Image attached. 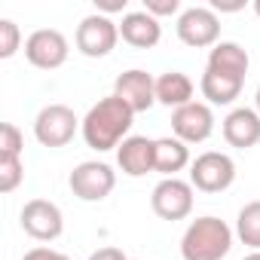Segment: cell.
Listing matches in <instances>:
<instances>
[{
	"instance_id": "5b68a950",
	"label": "cell",
	"mask_w": 260,
	"mask_h": 260,
	"mask_svg": "<svg viewBox=\"0 0 260 260\" xmlns=\"http://www.w3.org/2000/svg\"><path fill=\"white\" fill-rule=\"evenodd\" d=\"M178 37L184 46L193 49H205V46H217L220 40V19L214 10L208 7H190L178 16Z\"/></svg>"
},
{
	"instance_id": "cb8c5ba5",
	"label": "cell",
	"mask_w": 260,
	"mask_h": 260,
	"mask_svg": "<svg viewBox=\"0 0 260 260\" xmlns=\"http://www.w3.org/2000/svg\"><path fill=\"white\" fill-rule=\"evenodd\" d=\"M178 10H181V0H144V13H150L153 19L175 16Z\"/></svg>"
},
{
	"instance_id": "30bf717a",
	"label": "cell",
	"mask_w": 260,
	"mask_h": 260,
	"mask_svg": "<svg viewBox=\"0 0 260 260\" xmlns=\"http://www.w3.org/2000/svg\"><path fill=\"white\" fill-rule=\"evenodd\" d=\"M22 230L37 242H52L64 233L61 208L49 199H31L22 208Z\"/></svg>"
},
{
	"instance_id": "ac0fdd59",
	"label": "cell",
	"mask_w": 260,
	"mask_h": 260,
	"mask_svg": "<svg viewBox=\"0 0 260 260\" xmlns=\"http://www.w3.org/2000/svg\"><path fill=\"white\" fill-rule=\"evenodd\" d=\"M190 162V147L181 138H156V172L162 178H178Z\"/></svg>"
},
{
	"instance_id": "484cf974",
	"label": "cell",
	"mask_w": 260,
	"mask_h": 260,
	"mask_svg": "<svg viewBox=\"0 0 260 260\" xmlns=\"http://www.w3.org/2000/svg\"><path fill=\"white\" fill-rule=\"evenodd\" d=\"M125 4H128V0H95L98 13H101V16H107V19H110V13H122V10H125Z\"/></svg>"
},
{
	"instance_id": "7a4b0ae2",
	"label": "cell",
	"mask_w": 260,
	"mask_h": 260,
	"mask_svg": "<svg viewBox=\"0 0 260 260\" xmlns=\"http://www.w3.org/2000/svg\"><path fill=\"white\" fill-rule=\"evenodd\" d=\"M233 248V230L220 217H196L184 239H181V257L184 260H223Z\"/></svg>"
},
{
	"instance_id": "4316f807",
	"label": "cell",
	"mask_w": 260,
	"mask_h": 260,
	"mask_svg": "<svg viewBox=\"0 0 260 260\" xmlns=\"http://www.w3.org/2000/svg\"><path fill=\"white\" fill-rule=\"evenodd\" d=\"M89 260H128L119 248H113V245H107V248H98L95 254H89Z\"/></svg>"
},
{
	"instance_id": "44dd1931",
	"label": "cell",
	"mask_w": 260,
	"mask_h": 260,
	"mask_svg": "<svg viewBox=\"0 0 260 260\" xmlns=\"http://www.w3.org/2000/svg\"><path fill=\"white\" fill-rule=\"evenodd\" d=\"M22 150H25V135L16 122H4L0 125V156H13V159H22Z\"/></svg>"
},
{
	"instance_id": "8992f818",
	"label": "cell",
	"mask_w": 260,
	"mask_h": 260,
	"mask_svg": "<svg viewBox=\"0 0 260 260\" xmlns=\"http://www.w3.org/2000/svg\"><path fill=\"white\" fill-rule=\"evenodd\" d=\"M119 40V25L101 13L95 16H86L80 25H77V49L86 55V58H104L113 52Z\"/></svg>"
},
{
	"instance_id": "9a60e30c",
	"label": "cell",
	"mask_w": 260,
	"mask_h": 260,
	"mask_svg": "<svg viewBox=\"0 0 260 260\" xmlns=\"http://www.w3.org/2000/svg\"><path fill=\"white\" fill-rule=\"evenodd\" d=\"M119 37L135 49H153L162 40V25L150 13H125L119 22Z\"/></svg>"
},
{
	"instance_id": "ffe728a7",
	"label": "cell",
	"mask_w": 260,
	"mask_h": 260,
	"mask_svg": "<svg viewBox=\"0 0 260 260\" xmlns=\"http://www.w3.org/2000/svg\"><path fill=\"white\" fill-rule=\"evenodd\" d=\"M236 233H239V239H242L248 248L260 251V199L248 202V205L239 211V220H236Z\"/></svg>"
},
{
	"instance_id": "5bb4252c",
	"label": "cell",
	"mask_w": 260,
	"mask_h": 260,
	"mask_svg": "<svg viewBox=\"0 0 260 260\" xmlns=\"http://www.w3.org/2000/svg\"><path fill=\"white\" fill-rule=\"evenodd\" d=\"M223 138L230 147L248 150L254 144H260V113L251 107H236L226 113L223 119Z\"/></svg>"
},
{
	"instance_id": "9c48e42d",
	"label": "cell",
	"mask_w": 260,
	"mask_h": 260,
	"mask_svg": "<svg viewBox=\"0 0 260 260\" xmlns=\"http://www.w3.org/2000/svg\"><path fill=\"white\" fill-rule=\"evenodd\" d=\"M68 37L55 28H40L25 40V58L40 71H55L68 61Z\"/></svg>"
},
{
	"instance_id": "4fadbf2b",
	"label": "cell",
	"mask_w": 260,
	"mask_h": 260,
	"mask_svg": "<svg viewBox=\"0 0 260 260\" xmlns=\"http://www.w3.org/2000/svg\"><path fill=\"white\" fill-rule=\"evenodd\" d=\"M116 162L122 175L128 178H144L147 172H156V141L144 135H132L116 147Z\"/></svg>"
},
{
	"instance_id": "e0dca14e",
	"label": "cell",
	"mask_w": 260,
	"mask_h": 260,
	"mask_svg": "<svg viewBox=\"0 0 260 260\" xmlns=\"http://www.w3.org/2000/svg\"><path fill=\"white\" fill-rule=\"evenodd\" d=\"M156 101L166 107H184L193 101V80L181 71H169L162 77H156Z\"/></svg>"
},
{
	"instance_id": "d4e9b609",
	"label": "cell",
	"mask_w": 260,
	"mask_h": 260,
	"mask_svg": "<svg viewBox=\"0 0 260 260\" xmlns=\"http://www.w3.org/2000/svg\"><path fill=\"white\" fill-rule=\"evenodd\" d=\"M22 260H71L68 254H61V251H52V248H31V251H25V257Z\"/></svg>"
},
{
	"instance_id": "8fae6325",
	"label": "cell",
	"mask_w": 260,
	"mask_h": 260,
	"mask_svg": "<svg viewBox=\"0 0 260 260\" xmlns=\"http://www.w3.org/2000/svg\"><path fill=\"white\" fill-rule=\"evenodd\" d=\"M172 128H175V138H181L184 144H202L214 132V113L208 104L190 101L172 113Z\"/></svg>"
},
{
	"instance_id": "4dcf8cb0",
	"label": "cell",
	"mask_w": 260,
	"mask_h": 260,
	"mask_svg": "<svg viewBox=\"0 0 260 260\" xmlns=\"http://www.w3.org/2000/svg\"><path fill=\"white\" fill-rule=\"evenodd\" d=\"M254 13H257V16H260V0H254Z\"/></svg>"
},
{
	"instance_id": "603a6c76",
	"label": "cell",
	"mask_w": 260,
	"mask_h": 260,
	"mask_svg": "<svg viewBox=\"0 0 260 260\" xmlns=\"http://www.w3.org/2000/svg\"><path fill=\"white\" fill-rule=\"evenodd\" d=\"M22 49V31L13 19H0V58H13Z\"/></svg>"
},
{
	"instance_id": "f1b7e54d",
	"label": "cell",
	"mask_w": 260,
	"mask_h": 260,
	"mask_svg": "<svg viewBox=\"0 0 260 260\" xmlns=\"http://www.w3.org/2000/svg\"><path fill=\"white\" fill-rule=\"evenodd\" d=\"M242 260H260V251H251L248 257H242Z\"/></svg>"
},
{
	"instance_id": "6da1fadb",
	"label": "cell",
	"mask_w": 260,
	"mask_h": 260,
	"mask_svg": "<svg viewBox=\"0 0 260 260\" xmlns=\"http://www.w3.org/2000/svg\"><path fill=\"white\" fill-rule=\"evenodd\" d=\"M132 119H135V110L128 107L119 95H107L101 98L95 107H89V113L83 116V141L104 153V150H113L125 141L128 128H132Z\"/></svg>"
},
{
	"instance_id": "1f68e13d",
	"label": "cell",
	"mask_w": 260,
	"mask_h": 260,
	"mask_svg": "<svg viewBox=\"0 0 260 260\" xmlns=\"http://www.w3.org/2000/svg\"><path fill=\"white\" fill-rule=\"evenodd\" d=\"M128 260H132V257H128Z\"/></svg>"
},
{
	"instance_id": "83f0119b",
	"label": "cell",
	"mask_w": 260,
	"mask_h": 260,
	"mask_svg": "<svg viewBox=\"0 0 260 260\" xmlns=\"http://www.w3.org/2000/svg\"><path fill=\"white\" fill-rule=\"evenodd\" d=\"M211 10H217V13H239V10H245V0H236V4H220V0H211Z\"/></svg>"
},
{
	"instance_id": "f546056e",
	"label": "cell",
	"mask_w": 260,
	"mask_h": 260,
	"mask_svg": "<svg viewBox=\"0 0 260 260\" xmlns=\"http://www.w3.org/2000/svg\"><path fill=\"white\" fill-rule=\"evenodd\" d=\"M254 101H257V113H260V86H257V95H254Z\"/></svg>"
},
{
	"instance_id": "ba28073f",
	"label": "cell",
	"mask_w": 260,
	"mask_h": 260,
	"mask_svg": "<svg viewBox=\"0 0 260 260\" xmlns=\"http://www.w3.org/2000/svg\"><path fill=\"white\" fill-rule=\"evenodd\" d=\"M150 205L162 220H184L193 211V184L181 178H162L153 187Z\"/></svg>"
},
{
	"instance_id": "d6986e66",
	"label": "cell",
	"mask_w": 260,
	"mask_h": 260,
	"mask_svg": "<svg viewBox=\"0 0 260 260\" xmlns=\"http://www.w3.org/2000/svg\"><path fill=\"white\" fill-rule=\"evenodd\" d=\"M242 86H245V80H236V77H226V74H217V71H208V68H205L202 83H199L208 104H233L242 95Z\"/></svg>"
},
{
	"instance_id": "3957f363",
	"label": "cell",
	"mask_w": 260,
	"mask_h": 260,
	"mask_svg": "<svg viewBox=\"0 0 260 260\" xmlns=\"http://www.w3.org/2000/svg\"><path fill=\"white\" fill-rule=\"evenodd\" d=\"M77 125L83 122L77 119V113L68 104H46L34 119V138L43 147H64L74 141Z\"/></svg>"
},
{
	"instance_id": "7c38bea8",
	"label": "cell",
	"mask_w": 260,
	"mask_h": 260,
	"mask_svg": "<svg viewBox=\"0 0 260 260\" xmlns=\"http://www.w3.org/2000/svg\"><path fill=\"white\" fill-rule=\"evenodd\" d=\"M113 95H119L135 113H144V110H150L156 104V80L147 71L132 68V71H125V74L116 77Z\"/></svg>"
},
{
	"instance_id": "7402d4cb",
	"label": "cell",
	"mask_w": 260,
	"mask_h": 260,
	"mask_svg": "<svg viewBox=\"0 0 260 260\" xmlns=\"http://www.w3.org/2000/svg\"><path fill=\"white\" fill-rule=\"evenodd\" d=\"M22 181H25V166H22V159L0 156V193H13Z\"/></svg>"
},
{
	"instance_id": "277c9868",
	"label": "cell",
	"mask_w": 260,
	"mask_h": 260,
	"mask_svg": "<svg viewBox=\"0 0 260 260\" xmlns=\"http://www.w3.org/2000/svg\"><path fill=\"white\" fill-rule=\"evenodd\" d=\"M233 181H236V162L226 153L208 150L196 156L190 166V184L202 193H223L226 187H233Z\"/></svg>"
},
{
	"instance_id": "2e32d148",
	"label": "cell",
	"mask_w": 260,
	"mask_h": 260,
	"mask_svg": "<svg viewBox=\"0 0 260 260\" xmlns=\"http://www.w3.org/2000/svg\"><path fill=\"white\" fill-rule=\"evenodd\" d=\"M205 68L208 71H217V74H226V77H236V80H245L248 77V68H251V58H248V52L239 43L220 40L217 46H211Z\"/></svg>"
},
{
	"instance_id": "52a82bcc",
	"label": "cell",
	"mask_w": 260,
	"mask_h": 260,
	"mask_svg": "<svg viewBox=\"0 0 260 260\" xmlns=\"http://www.w3.org/2000/svg\"><path fill=\"white\" fill-rule=\"evenodd\" d=\"M71 190L83 202H101L113 193L116 187V172L107 162H80L71 172Z\"/></svg>"
}]
</instances>
